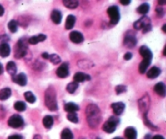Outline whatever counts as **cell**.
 I'll use <instances>...</instances> for the list:
<instances>
[{"label": "cell", "instance_id": "1", "mask_svg": "<svg viewBox=\"0 0 166 139\" xmlns=\"http://www.w3.org/2000/svg\"><path fill=\"white\" fill-rule=\"evenodd\" d=\"M86 119L88 125L92 129L97 128L101 120V110L96 104H89L85 110Z\"/></svg>", "mask_w": 166, "mask_h": 139}, {"label": "cell", "instance_id": "2", "mask_svg": "<svg viewBox=\"0 0 166 139\" xmlns=\"http://www.w3.org/2000/svg\"><path fill=\"white\" fill-rule=\"evenodd\" d=\"M45 104L47 108L52 111H57L58 104H57V94L53 86L48 87L45 94Z\"/></svg>", "mask_w": 166, "mask_h": 139}, {"label": "cell", "instance_id": "3", "mask_svg": "<svg viewBox=\"0 0 166 139\" xmlns=\"http://www.w3.org/2000/svg\"><path fill=\"white\" fill-rule=\"evenodd\" d=\"M134 28L136 30H142L143 34L152 30L151 20L147 16H143L134 23Z\"/></svg>", "mask_w": 166, "mask_h": 139}, {"label": "cell", "instance_id": "4", "mask_svg": "<svg viewBox=\"0 0 166 139\" xmlns=\"http://www.w3.org/2000/svg\"><path fill=\"white\" fill-rule=\"evenodd\" d=\"M28 46L26 43L25 38H21L16 45V51H15V57L17 59H21L24 57L27 54Z\"/></svg>", "mask_w": 166, "mask_h": 139}, {"label": "cell", "instance_id": "5", "mask_svg": "<svg viewBox=\"0 0 166 139\" xmlns=\"http://www.w3.org/2000/svg\"><path fill=\"white\" fill-rule=\"evenodd\" d=\"M119 121L120 120L117 116H112L103 125V130L108 133H113L116 130L117 125H118Z\"/></svg>", "mask_w": 166, "mask_h": 139}, {"label": "cell", "instance_id": "6", "mask_svg": "<svg viewBox=\"0 0 166 139\" xmlns=\"http://www.w3.org/2000/svg\"><path fill=\"white\" fill-rule=\"evenodd\" d=\"M107 13L110 18V24L112 25H115L119 22L120 20V12L117 6H111L108 8Z\"/></svg>", "mask_w": 166, "mask_h": 139}, {"label": "cell", "instance_id": "7", "mask_svg": "<svg viewBox=\"0 0 166 139\" xmlns=\"http://www.w3.org/2000/svg\"><path fill=\"white\" fill-rule=\"evenodd\" d=\"M138 107H139V110L143 114V115H147L149 107H150V98H149L148 94H145L138 100Z\"/></svg>", "mask_w": 166, "mask_h": 139}, {"label": "cell", "instance_id": "8", "mask_svg": "<svg viewBox=\"0 0 166 139\" xmlns=\"http://www.w3.org/2000/svg\"><path fill=\"white\" fill-rule=\"evenodd\" d=\"M124 46H126L128 48H133L136 46L137 39L135 37V34L131 31H129L124 38Z\"/></svg>", "mask_w": 166, "mask_h": 139}, {"label": "cell", "instance_id": "9", "mask_svg": "<svg viewBox=\"0 0 166 139\" xmlns=\"http://www.w3.org/2000/svg\"><path fill=\"white\" fill-rule=\"evenodd\" d=\"M23 125H24V120L20 115H12L8 120V125L14 129L21 127Z\"/></svg>", "mask_w": 166, "mask_h": 139}, {"label": "cell", "instance_id": "10", "mask_svg": "<svg viewBox=\"0 0 166 139\" xmlns=\"http://www.w3.org/2000/svg\"><path fill=\"white\" fill-rule=\"evenodd\" d=\"M56 74L58 78H65L69 75V65L67 63H63L56 71Z\"/></svg>", "mask_w": 166, "mask_h": 139}, {"label": "cell", "instance_id": "11", "mask_svg": "<svg viewBox=\"0 0 166 139\" xmlns=\"http://www.w3.org/2000/svg\"><path fill=\"white\" fill-rule=\"evenodd\" d=\"M139 54H140L142 57L143 58V60H150L152 61V57H153V55H152V52L151 51V50L149 49L148 46H142L139 48Z\"/></svg>", "mask_w": 166, "mask_h": 139}, {"label": "cell", "instance_id": "12", "mask_svg": "<svg viewBox=\"0 0 166 139\" xmlns=\"http://www.w3.org/2000/svg\"><path fill=\"white\" fill-rule=\"evenodd\" d=\"M70 39L74 43L79 44L83 42L84 38H83V34L80 32H79V31H73V32H71L70 34Z\"/></svg>", "mask_w": 166, "mask_h": 139}, {"label": "cell", "instance_id": "13", "mask_svg": "<svg viewBox=\"0 0 166 139\" xmlns=\"http://www.w3.org/2000/svg\"><path fill=\"white\" fill-rule=\"evenodd\" d=\"M12 81L20 86H24L27 84V78L24 73H20L12 77Z\"/></svg>", "mask_w": 166, "mask_h": 139}, {"label": "cell", "instance_id": "14", "mask_svg": "<svg viewBox=\"0 0 166 139\" xmlns=\"http://www.w3.org/2000/svg\"><path fill=\"white\" fill-rule=\"evenodd\" d=\"M111 107L113 109V113L116 115H119L123 113V111L125 110V104L122 102H118V103H114L112 104Z\"/></svg>", "mask_w": 166, "mask_h": 139}, {"label": "cell", "instance_id": "15", "mask_svg": "<svg viewBox=\"0 0 166 139\" xmlns=\"http://www.w3.org/2000/svg\"><path fill=\"white\" fill-rule=\"evenodd\" d=\"M11 53V47L7 42H3L0 44V56L1 57H8Z\"/></svg>", "mask_w": 166, "mask_h": 139}, {"label": "cell", "instance_id": "16", "mask_svg": "<svg viewBox=\"0 0 166 139\" xmlns=\"http://www.w3.org/2000/svg\"><path fill=\"white\" fill-rule=\"evenodd\" d=\"M46 39V36L45 34H38V35L33 36L28 39V43L32 44V45H36V44L39 43V42H44Z\"/></svg>", "mask_w": 166, "mask_h": 139}, {"label": "cell", "instance_id": "17", "mask_svg": "<svg viewBox=\"0 0 166 139\" xmlns=\"http://www.w3.org/2000/svg\"><path fill=\"white\" fill-rule=\"evenodd\" d=\"M50 18H51L52 21L56 24H59L62 21V18H63V16H62V13L60 11L58 10H53V12H51V15H50Z\"/></svg>", "mask_w": 166, "mask_h": 139}, {"label": "cell", "instance_id": "18", "mask_svg": "<svg viewBox=\"0 0 166 139\" xmlns=\"http://www.w3.org/2000/svg\"><path fill=\"white\" fill-rule=\"evenodd\" d=\"M91 79V77L88 74H85L83 72H77L74 75V81L75 82H83L85 81H89Z\"/></svg>", "mask_w": 166, "mask_h": 139}, {"label": "cell", "instance_id": "19", "mask_svg": "<svg viewBox=\"0 0 166 139\" xmlns=\"http://www.w3.org/2000/svg\"><path fill=\"white\" fill-rule=\"evenodd\" d=\"M154 90L158 95L161 96V97H164L166 94V89L165 85L163 82H159L155 86Z\"/></svg>", "mask_w": 166, "mask_h": 139}, {"label": "cell", "instance_id": "20", "mask_svg": "<svg viewBox=\"0 0 166 139\" xmlns=\"http://www.w3.org/2000/svg\"><path fill=\"white\" fill-rule=\"evenodd\" d=\"M160 72H161V71H160V68H157V67H152L147 72V77L150 79H154L160 75Z\"/></svg>", "mask_w": 166, "mask_h": 139}, {"label": "cell", "instance_id": "21", "mask_svg": "<svg viewBox=\"0 0 166 139\" xmlns=\"http://www.w3.org/2000/svg\"><path fill=\"white\" fill-rule=\"evenodd\" d=\"M125 137L127 139H136L137 132L136 129L133 127H128L125 129Z\"/></svg>", "mask_w": 166, "mask_h": 139}, {"label": "cell", "instance_id": "22", "mask_svg": "<svg viewBox=\"0 0 166 139\" xmlns=\"http://www.w3.org/2000/svg\"><path fill=\"white\" fill-rule=\"evenodd\" d=\"M75 20H76V18H75V16H73V15H69V16H67L65 23L66 29L69 30L73 28L75 24Z\"/></svg>", "mask_w": 166, "mask_h": 139}, {"label": "cell", "instance_id": "23", "mask_svg": "<svg viewBox=\"0 0 166 139\" xmlns=\"http://www.w3.org/2000/svg\"><path fill=\"white\" fill-rule=\"evenodd\" d=\"M63 5L69 9H75L79 6L78 0H63Z\"/></svg>", "mask_w": 166, "mask_h": 139}, {"label": "cell", "instance_id": "24", "mask_svg": "<svg viewBox=\"0 0 166 139\" xmlns=\"http://www.w3.org/2000/svg\"><path fill=\"white\" fill-rule=\"evenodd\" d=\"M64 109L68 113H71V112H76L77 111H79V107L77 104H74V103H67L64 107Z\"/></svg>", "mask_w": 166, "mask_h": 139}, {"label": "cell", "instance_id": "25", "mask_svg": "<svg viewBox=\"0 0 166 139\" xmlns=\"http://www.w3.org/2000/svg\"><path fill=\"white\" fill-rule=\"evenodd\" d=\"M6 69H7V71H8V73L11 74L12 77L16 75V72H17V68H16V64H15L14 62H12V61L8 62V64H7V66H6Z\"/></svg>", "mask_w": 166, "mask_h": 139}, {"label": "cell", "instance_id": "26", "mask_svg": "<svg viewBox=\"0 0 166 139\" xmlns=\"http://www.w3.org/2000/svg\"><path fill=\"white\" fill-rule=\"evenodd\" d=\"M12 94V90L9 88H4L0 90V100H7Z\"/></svg>", "mask_w": 166, "mask_h": 139}, {"label": "cell", "instance_id": "27", "mask_svg": "<svg viewBox=\"0 0 166 139\" xmlns=\"http://www.w3.org/2000/svg\"><path fill=\"white\" fill-rule=\"evenodd\" d=\"M150 60H143V61L141 62L139 64V66H138V71L140 72L141 74L145 73V72L147 71V68H148L149 65L151 64Z\"/></svg>", "mask_w": 166, "mask_h": 139}, {"label": "cell", "instance_id": "28", "mask_svg": "<svg viewBox=\"0 0 166 139\" xmlns=\"http://www.w3.org/2000/svg\"><path fill=\"white\" fill-rule=\"evenodd\" d=\"M149 9H150L149 4L147 3H144L141 4L140 6L137 8V12H138V13H139V14L145 15L149 12Z\"/></svg>", "mask_w": 166, "mask_h": 139}, {"label": "cell", "instance_id": "29", "mask_svg": "<svg viewBox=\"0 0 166 139\" xmlns=\"http://www.w3.org/2000/svg\"><path fill=\"white\" fill-rule=\"evenodd\" d=\"M42 123H43L44 126H45L46 129H50L53 124V117H52L51 115H46V116L43 118Z\"/></svg>", "mask_w": 166, "mask_h": 139}, {"label": "cell", "instance_id": "30", "mask_svg": "<svg viewBox=\"0 0 166 139\" xmlns=\"http://www.w3.org/2000/svg\"><path fill=\"white\" fill-rule=\"evenodd\" d=\"M61 139H73V133L69 129H63L61 133Z\"/></svg>", "mask_w": 166, "mask_h": 139}, {"label": "cell", "instance_id": "31", "mask_svg": "<svg viewBox=\"0 0 166 139\" xmlns=\"http://www.w3.org/2000/svg\"><path fill=\"white\" fill-rule=\"evenodd\" d=\"M24 98L26 101L29 104H34L36 102V97L31 91H27L24 93Z\"/></svg>", "mask_w": 166, "mask_h": 139}, {"label": "cell", "instance_id": "32", "mask_svg": "<svg viewBox=\"0 0 166 139\" xmlns=\"http://www.w3.org/2000/svg\"><path fill=\"white\" fill-rule=\"evenodd\" d=\"M78 87H79V84H78L77 82H71V83H69L68 85H67V90L68 93L73 94L74 92H75V90L78 89Z\"/></svg>", "mask_w": 166, "mask_h": 139}, {"label": "cell", "instance_id": "33", "mask_svg": "<svg viewBox=\"0 0 166 139\" xmlns=\"http://www.w3.org/2000/svg\"><path fill=\"white\" fill-rule=\"evenodd\" d=\"M8 29L12 33H16L18 29V23L15 20H12L9 21L8 24Z\"/></svg>", "mask_w": 166, "mask_h": 139}, {"label": "cell", "instance_id": "34", "mask_svg": "<svg viewBox=\"0 0 166 139\" xmlns=\"http://www.w3.org/2000/svg\"><path fill=\"white\" fill-rule=\"evenodd\" d=\"M15 109L18 111H24L26 109V104H24V102L22 101H18L16 103H15L14 104Z\"/></svg>", "mask_w": 166, "mask_h": 139}, {"label": "cell", "instance_id": "35", "mask_svg": "<svg viewBox=\"0 0 166 139\" xmlns=\"http://www.w3.org/2000/svg\"><path fill=\"white\" fill-rule=\"evenodd\" d=\"M48 60H50V61L53 64H58L61 62V59H60V57L58 56V55H56V54L50 55V56H49V58H48Z\"/></svg>", "mask_w": 166, "mask_h": 139}, {"label": "cell", "instance_id": "36", "mask_svg": "<svg viewBox=\"0 0 166 139\" xmlns=\"http://www.w3.org/2000/svg\"><path fill=\"white\" fill-rule=\"evenodd\" d=\"M67 120H70L72 123H78L79 121V119H78V115L75 112H71V113H68L67 115Z\"/></svg>", "mask_w": 166, "mask_h": 139}, {"label": "cell", "instance_id": "37", "mask_svg": "<svg viewBox=\"0 0 166 139\" xmlns=\"http://www.w3.org/2000/svg\"><path fill=\"white\" fill-rule=\"evenodd\" d=\"M115 90H116L117 94H123L127 91V86H123V85H119V86H116Z\"/></svg>", "mask_w": 166, "mask_h": 139}, {"label": "cell", "instance_id": "38", "mask_svg": "<svg viewBox=\"0 0 166 139\" xmlns=\"http://www.w3.org/2000/svg\"><path fill=\"white\" fill-rule=\"evenodd\" d=\"M156 13H157V15H158V16H160V17H162L164 15V8H161V7H157L156 9Z\"/></svg>", "mask_w": 166, "mask_h": 139}, {"label": "cell", "instance_id": "39", "mask_svg": "<svg viewBox=\"0 0 166 139\" xmlns=\"http://www.w3.org/2000/svg\"><path fill=\"white\" fill-rule=\"evenodd\" d=\"M132 58V54L130 53V52H127V53L125 54L124 56V59L126 60H130Z\"/></svg>", "mask_w": 166, "mask_h": 139}, {"label": "cell", "instance_id": "40", "mask_svg": "<svg viewBox=\"0 0 166 139\" xmlns=\"http://www.w3.org/2000/svg\"><path fill=\"white\" fill-rule=\"evenodd\" d=\"M131 0H120V3L123 4V6H127L131 3Z\"/></svg>", "mask_w": 166, "mask_h": 139}, {"label": "cell", "instance_id": "41", "mask_svg": "<svg viewBox=\"0 0 166 139\" xmlns=\"http://www.w3.org/2000/svg\"><path fill=\"white\" fill-rule=\"evenodd\" d=\"M8 139H23L20 135H17V134H14V135H12L8 137Z\"/></svg>", "mask_w": 166, "mask_h": 139}, {"label": "cell", "instance_id": "42", "mask_svg": "<svg viewBox=\"0 0 166 139\" xmlns=\"http://www.w3.org/2000/svg\"><path fill=\"white\" fill-rule=\"evenodd\" d=\"M49 56H50V55H49V54H48L47 52H44V53H42V58H43V59H46V60H48V58H49Z\"/></svg>", "mask_w": 166, "mask_h": 139}, {"label": "cell", "instance_id": "43", "mask_svg": "<svg viewBox=\"0 0 166 139\" xmlns=\"http://www.w3.org/2000/svg\"><path fill=\"white\" fill-rule=\"evenodd\" d=\"M159 5L160 6H163V5H165L166 4V0H157Z\"/></svg>", "mask_w": 166, "mask_h": 139}, {"label": "cell", "instance_id": "44", "mask_svg": "<svg viewBox=\"0 0 166 139\" xmlns=\"http://www.w3.org/2000/svg\"><path fill=\"white\" fill-rule=\"evenodd\" d=\"M4 14V8L2 5H0V16H2Z\"/></svg>", "mask_w": 166, "mask_h": 139}, {"label": "cell", "instance_id": "45", "mask_svg": "<svg viewBox=\"0 0 166 139\" xmlns=\"http://www.w3.org/2000/svg\"><path fill=\"white\" fill-rule=\"evenodd\" d=\"M152 139H164V137L161 135H156L152 137Z\"/></svg>", "mask_w": 166, "mask_h": 139}, {"label": "cell", "instance_id": "46", "mask_svg": "<svg viewBox=\"0 0 166 139\" xmlns=\"http://www.w3.org/2000/svg\"><path fill=\"white\" fill-rule=\"evenodd\" d=\"M33 139H42V138L41 135H39V134H36V135H34Z\"/></svg>", "mask_w": 166, "mask_h": 139}, {"label": "cell", "instance_id": "47", "mask_svg": "<svg viewBox=\"0 0 166 139\" xmlns=\"http://www.w3.org/2000/svg\"><path fill=\"white\" fill-rule=\"evenodd\" d=\"M3 72V65L1 64H0V75Z\"/></svg>", "mask_w": 166, "mask_h": 139}, {"label": "cell", "instance_id": "48", "mask_svg": "<svg viewBox=\"0 0 166 139\" xmlns=\"http://www.w3.org/2000/svg\"><path fill=\"white\" fill-rule=\"evenodd\" d=\"M165 27H166V24H164V25H163V28H162V29H163V31H164V33L166 32V30H165Z\"/></svg>", "mask_w": 166, "mask_h": 139}, {"label": "cell", "instance_id": "49", "mask_svg": "<svg viewBox=\"0 0 166 139\" xmlns=\"http://www.w3.org/2000/svg\"><path fill=\"white\" fill-rule=\"evenodd\" d=\"M113 139H123V138H121V137H115V138Z\"/></svg>", "mask_w": 166, "mask_h": 139}, {"label": "cell", "instance_id": "50", "mask_svg": "<svg viewBox=\"0 0 166 139\" xmlns=\"http://www.w3.org/2000/svg\"><path fill=\"white\" fill-rule=\"evenodd\" d=\"M96 139H100V138H99V137H97V138H96Z\"/></svg>", "mask_w": 166, "mask_h": 139}]
</instances>
